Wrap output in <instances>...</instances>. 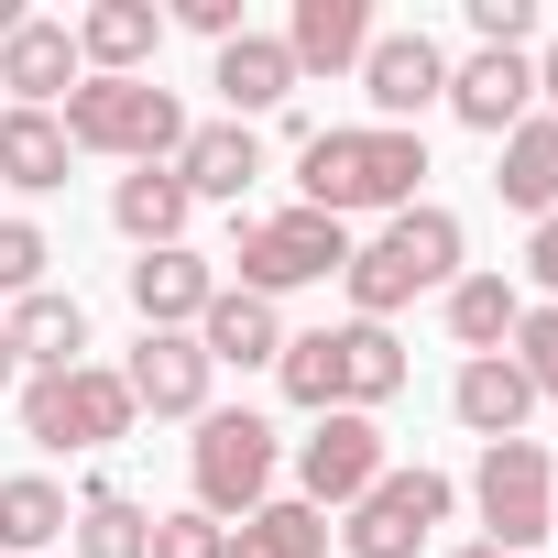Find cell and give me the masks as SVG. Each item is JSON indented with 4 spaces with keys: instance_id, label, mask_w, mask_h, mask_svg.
<instances>
[{
    "instance_id": "obj_1",
    "label": "cell",
    "mask_w": 558,
    "mask_h": 558,
    "mask_svg": "<svg viewBox=\"0 0 558 558\" xmlns=\"http://www.w3.org/2000/svg\"><path fill=\"white\" fill-rule=\"evenodd\" d=\"M416 175H427V132H384V121H362V132H307L296 143V208H318V219H340L351 230V208H416Z\"/></svg>"
},
{
    "instance_id": "obj_2",
    "label": "cell",
    "mask_w": 558,
    "mask_h": 558,
    "mask_svg": "<svg viewBox=\"0 0 558 558\" xmlns=\"http://www.w3.org/2000/svg\"><path fill=\"white\" fill-rule=\"evenodd\" d=\"M351 307L373 318V329H395V307H416V296H449L460 286V219L449 208H395L362 252H351Z\"/></svg>"
},
{
    "instance_id": "obj_3",
    "label": "cell",
    "mask_w": 558,
    "mask_h": 558,
    "mask_svg": "<svg viewBox=\"0 0 558 558\" xmlns=\"http://www.w3.org/2000/svg\"><path fill=\"white\" fill-rule=\"evenodd\" d=\"M56 121L77 154H121V165H175V143H186V110L154 77H77Z\"/></svg>"
},
{
    "instance_id": "obj_4",
    "label": "cell",
    "mask_w": 558,
    "mask_h": 558,
    "mask_svg": "<svg viewBox=\"0 0 558 558\" xmlns=\"http://www.w3.org/2000/svg\"><path fill=\"white\" fill-rule=\"evenodd\" d=\"M186 482H197V514L241 525L252 504H274V427L252 405H208L186 438Z\"/></svg>"
},
{
    "instance_id": "obj_5",
    "label": "cell",
    "mask_w": 558,
    "mask_h": 558,
    "mask_svg": "<svg viewBox=\"0 0 558 558\" xmlns=\"http://www.w3.org/2000/svg\"><path fill=\"white\" fill-rule=\"evenodd\" d=\"M241 296H296V286H329V274H351V230L318 219V208H274V219H241Z\"/></svg>"
},
{
    "instance_id": "obj_6",
    "label": "cell",
    "mask_w": 558,
    "mask_h": 558,
    "mask_svg": "<svg viewBox=\"0 0 558 558\" xmlns=\"http://www.w3.org/2000/svg\"><path fill=\"white\" fill-rule=\"evenodd\" d=\"M132 384L110 373V362H77V373H34L23 384V438L34 449H110V438H132Z\"/></svg>"
},
{
    "instance_id": "obj_7",
    "label": "cell",
    "mask_w": 558,
    "mask_h": 558,
    "mask_svg": "<svg viewBox=\"0 0 558 558\" xmlns=\"http://www.w3.org/2000/svg\"><path fill=\"white\" fill-rule=\"evenodd\" d=\"M471 504H482V547H504V558H525L536 536H547V514H558V471H547V449L536 438H493L482 449V471H471Z\"/></svg>"
},
{
    "instance_id": "obj_8",
    "label": "cell",
    "mask_w": 558,
    "mask_h": 558,
    "mask_svg": "<svg viewBox=\"0 0 558 558\" xmlns=\"http://www.w3.org/2000/svg\"><path fill=\"white\" fill-rule=\"evenodd\" d=\"M449 504H460V493H449L438 471H384V482L351 504L340 547H351V558H416V547L449 525Z\"/></svg>"
},
{
    "instance_id": "obj_9",
    "label": "cell",
    "mask_w": 558,
    "mask_h": 558,
    "mask_svg": "<svg viewBox=\"0 0 558 558\" xmlns=\"http://www.w3.org/2000/svg\"><path fill=\"white\" fill-rule=\"evenodd\" d=\"M384 471H395V460H384V427H373V416H318V427L296 438V504H318V514H329V504L351 514Z\"/></svg>"
},
{
    "instance_id": "obj_10",
    "label": "cell",
    "mask_w": 558,
    "mask_h": 558,
    "mask_svg": "<svg viewBox=\"0 0 558 558\" xmlns=\"http://www.w3.org/2000/svg\"><path fill=\"white\" fill-rule=\"evenodd\" d=\"M362 99H373V121L384 132H416V110H438L449 99V56H438V34H373V56H362Z\"/></svg>"
},
{
    "instance_id": "obj_11",
    "label": "cell",
    "mask_w": 558,
    "mask_h": 558,
    "mask_svg": "<svg viewBox=\"0 0 558 558\" xmlns=\"http://www.w3.org/2000/svg\"><path fill=\"white\" fill-rule=\"evenodd\" d=\"M121 384H132L143 416H208V351H197V329H143L132 362H121Z\"/></svg>"
},
{
    "instance_id": "obj_12",
    "label": "cell",
    "mask_w": 558,
    "mask_h": 558,
    "mask_svg": "<svg viewBox=\"0 0 558 558\" xmlns=\"http://www.w3.org/2000/svg\"><path fill=\"white\" fill-rule=\"evenodd\" d=\"M449 110L471 121V132H514L525 110H536V56H493V45H471L460 66H449Z\"/></svg>"
},
{
    "instance_id": "obj_13",
    "label": "cell",
    "mask_w": 558,
    "mask_h": 558,
    "mask_svg": "<svg viewBox=\"0 0 558 558\" xmlns=\"http://www.w3.org/2000/svg\"><path fill=\"white\" fill-rule=\"evenodd\" d=\"M132 318L143 329H197L208 318V296H219V274H208V252H186V241H165V252H143L132 274Z\"/></svg>"
},
{
    "instance_id": "obj_14",
    "label": "cell",
    "mask_w": 558,
    "mask_h": 558,
    "mask_svg": "<svg viewBox=\"0 0 558 558\" xmlns=\"http://www.w3.org/2000/svg\"><path fill=\"white\" fill-rule=\"evenodd\" d=\"M252 175H263V132L252 121H186V143H175V186L186 197H252Z\"/></svg>"
},
{
    "instance_id": "obj_15",
    "label": "cell",
    "mask_w": 558,
    "mask_h": 558,
    "mask_svg": "<svg viewBox=\"0 0 558 558\" xmlns=\"http://www.w3.org/2000/svg\"><path fill=\"white\" fill-rule=\"evenodd\" d=\"M0 340H12V362H34V373H77L88 362V307L66 286H34V296H12Z\"/></svg>"
},
{
    "instance_id": "obj_16",
    "label": "cell",
    "mask_w": 558,
    "mask_h": 558,
    "mask_svg": "<svg viewBox=\"0 0 558 558\" xmlns=\"http://www.w3.org/2000/svg\"><path fill=\"white\" fill-rule=\"evenodd\" d=\"M208 88L230 99V121L286 110V99H296V56H286V34H230V45H219V66H208Z\"/></svg>"
},
{
    "instance_id": "obj_17",
    "label": "cell",
    "mask_w": 558,
    "mask_h": 558,
    "mask_svg": "<svg viewBox=\"0 0 558 558\" xmlns=\"http://www.w3.org/2000/svg\"><path fill=\"white\" fill-rule=\"evenodd\" d=\"M77 77H88V66H77V34L45 23V12H34L12 45H0V88H12V110H56Z\"/></svg>"
},
{
    "instance_id": "obj_18",
    "label": "cell",
    "mask_w": 558,
    "mask_h": 558,
    "mask_svg": "<svg viewBox=\"0 0 558 558\" xmlns=\"http://www.w3.org/2000/svg\"><path fill=\"white\" fill-rule=\"evenodd\" d=\"M66 34H77L88 77H143V56L165 45V12H154V0H99V12H77Z\"/></svg>"
},
{
    "instance_id": "obj_19",
    "label": "cell",
    "mask_w": 558,
    "mask_h": 558,
    "mask_svg": "<svg viewBox=\"0 0 558 558\" xmlns=\"http://www.w3.org/2000/svg\"><path fill=\"white\" fill-rule=\"evenodd\" d=\"M449 405H460V427L493 449V438H525V405H536V384L514 373V351H482V362H460Z\"/></svg>"
},
{
    "instance_id": "obj_20",
    "label": "cell",
    "mask_w": 558,
    "mask_h": 558,
    "mask_svg": "<svg viewBox=\"0 0 558 558\" xmlns=\"http://www.w3.org/2000/svg\"><path fill=\"white\" fill-rule=\"evenodd\" d=\"M197 351H208V373H219V362H230V373L286 362V318H274L263 296H241V286H219V296H208V318H197Z\"/></svg>"
},
{
    "instance_id": "obj_21",
    "label": "cell",
    "mask_w": 558,
    "mask_h": 558,
    "mask_svg": "<svg viewBox=\"0 0 558 558\" xmlns=\"http://www.w3.org/2000/svg\"><path fill=\"white\" fill-rule=\"evenodd\" d=\"M286 56H296V77L307 66H362L373 56V0H296V23H286Z\"/></svg>"
},
{
    "instance_id": "obj_22",
    "label": "cell",
    "mask_w": 558,
    "mask_h": 558,
    "mask_svg": "<svg viewBox=\"0 0 558 558\" xmlns=\"http://www.w3.org/2000/svg\"><path fill=\"white\" fill-rule=\"evenodd\" d=\"M186 186H175V165H132L121 186H110V219H121V241L132 252H165V241H186Z\"/></svg>"
},
{
    "instance_id": "obj_23",
    "label": "cell",
    "mask_w": 558,
    "mask_h": 558,
    "mask_svg": "<svg viewBox=\"0 0 558 558\" xmlns=\"http://www.w3.org/2000/svg\"><path fill=\"white\" fill-rule=\"evenodd\" d=\"M66 121L56 110H0V186H23V197H56L66 186Z\"/></svg>"
},
{
    "instance_id": "obj_24",
    "label": "cell",
    "mask_w": 558,
    "mask_h": 558,
    "mask_svg": "<svg viewBox=\"0 0 558 558\" xmlns=\"http://www.w3.org/2000/svg\"><path fill=\"white\" fill-rule=\"evenodd\" d=\"M329 340H340V416H373L384 395H405V340H395V329L351 318V329H329Z\"/></svg>"
},
{
    "instance_id": "obj_25",
    "label": "cell",
    "mask_w": 558,
    "mask_h": 558,
    "mask_svg": "<svg viewBox=\"0 0 558 558\" xmlns=\"http://www.w3.org/2000/svg\"><path fill=\"white\" fill-rule=\"evenodd\" d=\"M504 208H525V219H558V121L547 110H525L514 132H504Z\"/></svg>"
},
{
    "instance_id": "obj_26",
    "label": "cell",
    "mask_w": 558,
    "mask_h": 558,
    "mask_svg": "<svg viewBox=\"0 0 558 558\" xmlns=\"http://www.w3.org/2000/svg\"><path fill=\"white\" fill-rule=\"evenodd\" d=\"M66 525H77V504H66L45 471H12V482H0V558H45Z\"/></svg>"
},
{
    "instance_id": "obj_27",
    "label": "cell",
    "mask_w": 558,
    "mask_h": 558,
    "mask_svg": "<svg viewBox=\"0 0 558 558\" xmlns=\"http://www.w3.org/2000/svg\"><path fill=\"white\" fill-rule=\"evenodd\" d=\"M514 318H525V286H514V274H460V286H449V340H460L471 362L504 351Z\"/></svg>"
},
{
    "instance_id": "obj_28",
    "label": "cell",
    "mask_w": 558,
    "mask_h": 558,
    "mask_svg": "<svg viewBox=\"0 0 558 558\" xmlns=\"http://www.w3.org/2000/svg\"><path fill=\"white\" fill-rule=\"evenodd\" d=\"M230 558H329V514L318 504H252L241 525H230Z\"/></svg>"
},
{
    "instance_id": "obj_29",
    "label": "cell",
    "mask_w": 558,
    "mask_h": 558,
    "mask_svg": "<svg viewBox=\"0 0 558 558\" xmlns=\"http://www.w3.org/2000/svg\"><path fill=\"white\" fill-rule=\"evenodd\" d=\"M77 558H154V514L132 504V493H110V482H88L77 493Z\"/></svg>"
},
{
    "instance_id": "obj_30",
    "label": "cell",
    "mask_w": 558,
    "mask_h": 558,
    "mask_svg": "<svg viewBox=\"0 0 558 558\" xmlns=\"http://www.w3.org/2000/svg\"><path fill=\"white\" fill-rule=\"evenodd\" d=\"M286 405H307V416H340V340L329 329H307V340H286Z\"/></svg>"
},
{
    "instance_id": "obj_31",
    "label": "cell",
    "mask_w": 558,
    "mask_h": 558,
    "mask_svg": "<svg viewBox=\"0 0 558 558\" xmlns=\"http://www.w3.org/2000/svg\"><path fill=\"white\" fill-rule=\"evenodd\" d=\"M45 263H56V241H45L34 219H0V296H34Z\"/></svg>"
},
{
    "instance_id": "obj_32",
    "label": "cell",
    "mask_w": 558,
    "mask_h": 558,
    "mask_svg": "<svg viewBox=\"0 0 558 558\" xmlns=\"http://www.w3.org/2000/svg\"><path fill=\"white\" fill-rule=\"evenodd\" d=\"M504 351H514V373H525V384H536V395H558V307H525V318H514V340H504Z\"/></svg>"
},
{
    "instance_id": "obj_33",
    "label": "cell",
    "mask_w": 558,
    "mask_h": 558,
    "mask_svg": "<svg viewBox=\"0 0 558 558\" xmlns=\"http://www.w3.org/2000/svg\"><path fill=\"white\" fill-rule=\"evenodd\" d=\"M154 558H230V525L197 514V504L186 514H154Z\"/></svg>"
},
{
    "instance_id": "obj_34",
    "label": "cell",
    "mask_w": 558,
    "mask_h": 558,
    "mask_svg": "<svg viewBox=\"0 0 558 558\" xmlns=\"http://www.w3.org/2000/svg\"><path fill=\"white\" fill-rule=\"evenodd\" d=\"M175 23L208 34V45H230V34H241V0H175Z\"/></svg>"
},
{
    "instance_id": "obj_35",
    "label": "cell",
    "mask_w": 558,
    "mask_h": 558,
    "mask_svg": "<svg viewBox=\"0 0 558 558\" xmlns=\"http://www.w3.org/2000/svg\"><path fill=\"white\" fill-rule=\"evenodd\" d=\"M525 286L558 296V219H536V241H525Z\"/></svg>"
},
{
    "instance_id": "obj_36",
    "label": "cell",
    "mask_w": 558,
    "mask_h": 558,
    "mask_svg": "<svg viewBox=\"0 0 558 558\" xmlns=\"http://www.w3.org/2000/svg\"><path fill=\"white\" fill-rule=\"evenodd\" d=\"M12 373H23V362H12V340H0V395H12Z\"/></svg>"
},
{
    "instance_id": "obj_37",
    "label": "cell",
    "mask_w": 558,
    "mask_h": 558,
    "mask_svg": "<svg viewBox=\"0 0 558 558\" xmlns=\"http://www.w3.org/2000/svg\"><path fill=\"white\" fill-rule=\"evenodd\" d=\"M460 558H504V547H460Z\"/></svg>"
},
{
    "instance_id": "obj_38",
    "label": "cell",
    "mask_w": 558,
    "mask_h": 558,
    "mask_svg": "<svg viewBox=\"0 0 558 558\" xmlns=\"http://www.w3.org/2000/svg\"><path fill=\"white\" fill-rule=\"evenodd\" d=\"M547 536H558V514H547Z\"/></svg>"
}]
</instances>
